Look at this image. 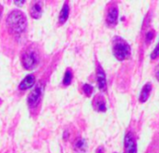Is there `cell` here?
<instances>
[{
  "label": "cell",
  "mask_w": 159,
  "mask_h": 153,
  "mask_svg": "<svg viewBox=\"0 0 159 153\" xmlns=\"http://www.w3.org/2000/svg\"><path fill=\"white\" fill-rule=\"evenodd\" d=\"M27 28V20L24 12L19 10L11 11L4 24V33L14 41L20 42L23 36L25 34Z\"/></svg>",
  "instance_id": "6da1fadb"
},
{
  "label": "cell",
  "mask_w": 159,
  "mask_h": 153,
  "mask_svg": "<svg viewBox=\"0 0 159 153\" xmlns=\"http://www.w3.org/2000/svg\"><path fill=\"white\" fill-rule=\"evenodd\" d=\"M42 50L38 43H30L25 46L21 53V62L26 70L37 68L42 60Z\"/></svg>",
  "instance_id": "7a4b0ae2"
},
{
  "label": "cell",
  "mask_w": 159,
  "mask_h": 153,
  "mask_svg": "<svg viewBox=\"0 0 159 153\" xmlns=\"http://www.w3.org/2000/svg\"><path fill=\"white\" fill-rule=\"evenodd\" d=\"M112 51L119 61H124L129 57L131 49L129 44L120 37H115L112 41Z\"/></svg>",
  "instance_id": "3957f363"
},
{
  "label": "cell",
  "mask_w": 159,
  "mask_h": 153,
  "mask_svg": "<svg viewBox=\"0 0 159 153\" xmlns=\"http://www.w3.org/2000/svg\"><path fill=\"white\" fill-rule=\"evenodd\" d=\"M44 86H45L44 83L40 81L28 95L27 105L32 113H38L39 106L40 105L43 92H44Z\"/></svg>",
  "instance_id": "277c9868"
},
{
  "label": "cell",
  "mask_w": 159,
  "mask_h": 153,
  "mask_svg": "<svg viewBox=\"0 0 159 153\" xmlns=\"http://www.w3.org/2000/svg\"><path fill=\"white\" fill-rule=\"evenodd\" d=\"M125 148L126 153H137V144L132 133H127L125 136Z\"/></svg>",
  "instance_id": "5b68a950"
},
{
  "label": "cell",
  "mask_w": 159,
  "mask_h": 153,
  "mask_svg": "<svg viewBox=\"0 0 159 153\" xmlns=\"http://www.w3.org/2000/svg\"><path fill=\"white\" fill-rule=\"evenodd\" d=\"M42 7L43 3L41 1H32L29 6V13L32 18L39 19L42 14Z\"/></svg>",
  "instance_id": "8992f818"
},
{
  "label": "cell",
  "mask_w": 159,
  "mask_h": 153,
  "mask_svg": "<svg viewBox=\"0 0 159 153\" xmlns=\"http://www.w3.org/2000/svg\"><path fill=\"white\" fill-rule=\"evenodd\" d=\"M118 20V8L115 5H111L107 11L106 21L109 25H115Z\"/></svg>",
  "instance_id": "52a82bcc"
},
{
  "label": "cell",
  "mask_w": 159,
  "mask_h": 153,
  "mask_svg": "<svg viewBox=\"0 0 159 153\" xmlns=\"http://www.w3.org/2000/svg\"><path fill=\"white\" fill-rule=\"evenodd\" d=\"M97 81H98V85L100 91H105L107 89V81H106V75L102 67L98 64L97 68Z\"/></svg>",
  "instance_id": "ba28073f"
},
{
  "label": "cell",
  "mask_w": 159,
  "mask_h": 153,
  "mask_svg": "<svg viewBox=\"0 0 159 153\" xmlns=\"http://www.w3.org/2000/svg\"><path fill=\"white\" fill-rule=\"evenodd\" d=\"M93 107L94 108L98 111V112H105L107 107H106V102L104 97L101 94H98L95 96L93 100Z\"/></svg>",
  "instance_id": "9c48e42d"
},
{
  "label": "cell",
  "mask_w": 159,
  "mask_h": 153,
  "mask_svg": "<svg viewBox=\"0 0 159 153\" xmlns=\"http://www.w3.org/2000/svg\"><path fill=\"white\" fill-rule=\"evenodd\" d=\"M35 81H36L35 76L33 74L28 75V76H26V78L20 83L19 89L20 90H27V89H30L35 84Z\"/></svg>",
  "instance_id": "30bf717a"
},
{
  "label": "cell",
  "mask_w": 159,
  "mask_h": 153,
  "mask_svg": "<svg viewBox=\"0 0 159 153\" xmlns=\"http://www.w3.org/2000/svg\"><path fill=\"white\" fill-rule=\"evenodd\" d=\"M152 83H150V82L146 83L143 86V88L141 90V93H140V96H139V102L144 103V102H146L148 100V98L150 96V94L152 92Z\"/></svg>",
  "instance_id": "8fae6325"
},
{
  "label": "cell",
  "mask_w": 159,
  "mask_h": 153,
  "mask_svg": "<svg viewBox=\"0 0 159 153\" xmlns=\"http://www.w3.org/2000/svg\"><path fill=\"white\" fill-rule=\"evenodd\" d=\"M68 15H69V6L67 3H65L61 10L60 15H59V24H61V25L64 24L66 22Z\"/></svg>",
  "instance_id": "7c38bea8"
},
{
  "label": "cell",
  "mask_w": 159,
  "mask_h": 153,
  "mask_svg": "<svg viewBox=\"0 0 159 153\" xmlns=\"http://www.w3.org/2000/svg\"><path fill=\"white\" fill-rule=\"evenodd\" d=\"M86 147H87V145H86V142L85 140L84 139H78L75 143V149L79 152H84L86 150Z\"/></svg>",
  "instance_id": "4fadbf2b"
},
{
  "label": "cell",
  "mask_w": 159,
  "mask_h": 153,
  "mask_svg": "<svg viewBox=\"0 0 159 153\" xmlns=\"http://www.w3.org/2000/svg\"><path fill=\"white\" fill-rule=\"evenodd\" d=\"M72 71L68 68L66 69V73H65V76H64V80H63V85L64 86H67L71 83L72 81Z\"/></svg>",
  "instance_id": "5bb4252c"
},
{
  "label": "cell",
  "mask_w": 159,
  "mask_h": 153,
  "mask_svg": "<svg viewBox=\"0 0 159 153\" xmlns=\"http://www.w3.org/2000/svg\"><path fill=\"white\" fill-rule=\"evenodd\" d=\"M83 91L84 93L85 94L86 96H90L93 93V87L89 84H84V87H83Z\"/></svg>",
  "instance_id": "9a60e30c"
},
{
  "label": "cell",
  "mask_w": 159,
  "mask_h": 153,
  "mask_svg": "<svg viewBox=\"0 0 159 153\" xmlns=\"http://www.w3.org/2000/svg\"><path fill=\"white\" fill-rule=\"evenodd\" d=\"M158 56H159V42L157 43V45H156V47L154 48V50L152 51L150 57H151L152 60H155Z\"/></svg>",
  "instance_id": "2e32d148"
},
{
  "label": "cell",
  "mask_w": 159,
  "mask_h": 153,
  "mask_svg": "<svg viewBox=\"0 0 159 153\" xmlns=\"http://www.w3.org/2000/svg\"><path fill=\"white\" fill-rule=\"evenodd\" d=\"M153 37H154V31L151 30V31L147 32V34H146V39H145L146 43H147V44H149V43L152 40Z\"/></svg>",
  "instance_id": "e0dca14e"
},
{
  "label": "cell",
  "mask_w": 159,
  "mask_h": 153,
  "mask_svg": "<svg viewBox=\"0 0 159 153\" xmlns=\"http://www.w3.org/2000/svg\"><path fill=\"white\" fill-rule=\"evenodd\" d=\"M156 79H157V80H158V81H159V65H158L157 70H156Z\"/></svg>",
  "instance_id": "ac0fdd59"
},
{
  "label": "cell",
  "mask_w": 159,
  "mask_h": 153,
  "mask_svg": "<svg viewBox=\"0 0 159 153\" xmlns=\"http://www.w3.org/2000/svg\"><path fill=\"white\" fill-rule=\"evenodd\" d=\"M98 152H99V153H103V147H102V146H100V147L98 148Z\"/></svg>",
  "instance_id": "d6986e66"
},
{
  "label": "cell",
  "mask_w": 159,
  "mask_h": 153,
  "mask_svg": "<svg viewBox=\"0 0 159 153\" xmlns=\"http://www.w3.org/2000/svg\"><path fill=\"white\" fill-rule=\"evenodd\" d=\"M25 3V1H15V4L17 5H23Z\"/></svg>",
  "instance_id": "ffe728a7"
},
{
  "label": "cell",
  "mask_w": 159,
  "mask_h": 153,
  "mask_svg": "<svg viewBox=\"0 0 159 153\" xmlns=\"http://www.w3.org/2000/svg\"><path fill=\"white\" fill-rule=\"evenodd\" d=\"M2 11H3V7L1 4H0V17H1V15H2Z\"/></svg>",
  "instance_id": "44dd1931"
}]
</instances>
